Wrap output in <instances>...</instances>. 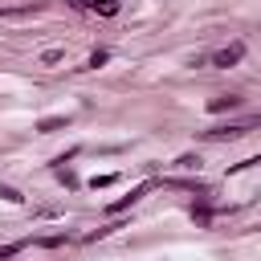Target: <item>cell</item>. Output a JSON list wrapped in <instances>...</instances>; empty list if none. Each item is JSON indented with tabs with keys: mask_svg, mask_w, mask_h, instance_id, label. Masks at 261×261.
<instances>
[{
	"mask_svg": "<svg viewBox=\"0 0 261 261\" xmlns=\"http://www.w3.org/2000/svg\"><path fill=\"white\" fill-rule=\"evenodd\" d=\"M37 245H45V249H57V245H65V232H57V237H41Z\"/></svg>",
	"mask_w": 261,
	"mask_h": 261,
	"instance_id": "obj_9",
	"label": "cell"
},
{
	"mask_svg": "<svg viewBox=\"0 0 261 261\" xmlns=\"http://www.w3.org/2000/svg\"><path fill=\"white\" fill-rule=\"evenodd\" d=\"M0 200H8V204H20L24 196H20L16 188H8V184H0Z\"/></svg>",
	"mask_w": 261,
	"mask_h": 261,
	"instance_id": "obj_7",
	"label": "cell"
},
{
	"mask_svg": "<svg viewBox=\"0 0 261 261\" xmlns=\"http://www.w3.org/2000/svg\"><path fill=\"white\" fill-rule=\"evenodd\" d=\"M16 253H20V245H4V249H0V261H12Z\"/></svg>",
	"mask_w": 261,
	"mask_h": 261,
	"instance_id": "obj_12",
	"label": "cell"
},
{
	"mask_svg": "<svg viewBox=\"0 0 261 261\" xmlns=\"http://www.w3.org/2000/svg\"><path fill=\"white\" fill-rule=\"evenodd\" d=\"M237 106H241V98H237V94H220V98H212V102H208V110H212V114H220V110H237Z\"/></svg>",
	"mask_w": 261,
	"mask_h": 261,
	"instance_id": "obj_4",
	"label": "cell"
},
{
	"mask_svg": "<svg viewBox=\"0 0 261 261\" xmlns=\"http://www.w3.org/2000/svg\"><path fill=\"white\" fill-rule=\"evenodd\" d=\"M261 163V155H253V159H241V163H232V171H245V167H257Z\"/></svg>",
	"mask_w": 261,
	"mask_h": 261,
	"instance_id": "obj_11",
	"label": "cell"
},
{
	"mask_svg": "<svg viewBox=\"0 0 261 261\" xmlns=\"http://www.w3.org/2000/svg\"><path fill=\"white\" fill-rule=\"evenodd\" d=\"M61 126H69V114H49V118L37 122V130H45V135H49V130H61Z\"/></svg>",
	"mask_w": 261,
	"mask_h": 261,
	"instance_id": "obj_5",
	"label": "cell"
},
{
	"mask_svg": "<svg viewBox=\"0 0 261 261\" xmlns=\"http://www.w3.org/2000/svg\"><path fill=\"white\" fill-rule=\"evenodd\" d=\"M151 188H155V184H139V188H130V196H122V200H114V204H106V212H110V216H118V212H126V208H130V204H139V200H143V196H147Z\"/></svg>",
	"mask_w": 261,
	"mask_h": 261,
	"instance_id": "obj_3",
	"label": "cell"
},
{
	"mask_svg": "<svg viewBox=\"0 0 261 261\" xmlns=\"http://www.w3.org/2000/svg\"><path fill=\"white\" fill-rule=\"evenodd\" d=\"M90 184H94V188H110V184H114V175H94Z\"/></svg>",
	"mask_w": 261,
	"mask_h": 261,
	"instance_id": "obj_13",
	"label": "cell"
},
{
	"mask_svg": "<svg viewBox=\"0 0 261 261\" xmlns=\"http://www.w3.org/2000/svg\"><path fill=\"white\" fill-rule=\"evenodd\" d=\"M86 8H94V12H102V16H114V12H118V0H86Z\"/></svg>",
	"mask_w": 261,
	"mask_h": 261,
	"instance_id": "obj_6",
	"label": "cell"
},
{
	"mask_svg": "<svg viewBox=\"0 0 261 261\" xmlns=\"http://www.w3.org/2000/svg\"><path fill=\"white\" fill-rule=\"evenodd\" d=\"M106 57H110V53H106V49H98V53L90 57V69H98V65H106Z\"/></svg>",
	"mask_w": 261,
	"mask_h": 261,
	"instance_id": "obj_10",
	"label": "cell"
},
{
	"mask_svg": "<svg viewBox=\"0 0 261 261\" xmlns=\"http://www.w3.org/2000/svg\"><path fill=\"white\" fill-rule=\"evenodd\" d=\"M61 57H65V53H61V49H45V53H41V65H57V61H61Z\"/></svg>",
	"mask_w": 261,
	"mask_h": 261,
	"instance_id": "obj_8",
	"label": "cell"
},
{
	"mask_svg": "<svg viewBox=\"0 0 261 261\" xmlns=\"http://www.w3.org/2000/svg\"><path fill=\"white\" fill-rule=\"evenodd\" d=\"M261 118H241V122H228V126H212L208 130V139H241V135H249V126H257Z\"/></svg>",
	"mask_w": 261,
	"mask_h": 261,
	"instance_id": "obj_2",
	"label": "cell"
},
{
	"mask_svg": "<svg viewBox=\"0 0 261 261\" xmlns=\"http://www.w3.org/2000/svg\"><path fill=\"white\" fill-rule=\"evenodd\" d=\"M245 61V41H232V45H224L220 53H212V65H220V69H232V65H241Z\"/></svg>",
	"mask_w": 261,
	"mask_h": 261,
	"instance_id": "obj_1",
	"label": "cell"
}]
</instances>
